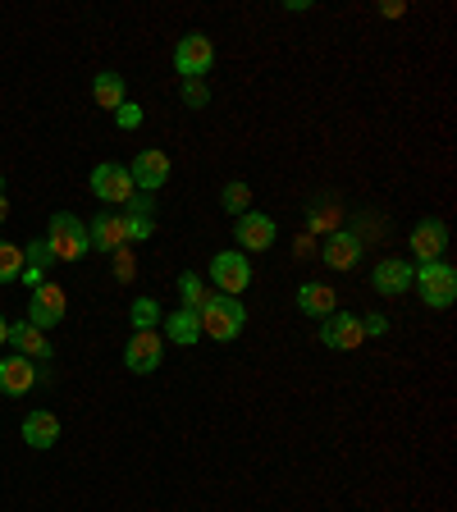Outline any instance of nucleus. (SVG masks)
Listing matches in <instances>:
<instances>
[{"instance_id":"nucleus-10","label":"nucleus","mask_w":457,"mask_h":512,"mask_svg":"<svg viewBox=\"0 0 457 512\" xmlns=\"http://www.w3.org/2000/svg\"><path fill=\"white\" fill-rule=\"evenodd\" d=\"M128 174H133V188H138V192H151V197H156V192L170 183L174 165H170V156H165V151L151 147V151H138V160L128 165Z\"/></svg>"},{"instance_id":"nucleus-5","label":"nucleus","mask_w":457,"mask_h":512,"mask_svg":"<svg viewBox=\"0 0 457 512\" xmlns=\"http://www.w3.org/2000/svg\"><path fill=\"white\" fill-rule=\"evenodd\" d=\"M211 284L220 288L224 298H238V293H247V288H252V261H247V252L229 247V252L211 256Z\"/></svg>"},{"instance_id":"nucleus-19","label":"nucleus","mask_w":457,"mask_h":512,"mask_svg":"<svg viewBox=\"0 0 457 512\" xmlns=\"http://www.w3.org/2000/svg\"><path fill=\"white\" fill-rule=\"evenodd\" d=\"M298 311L311 320H325L339 311V293H334L330 284H316V279H307V284L298 288Z\"/></svg>"},{"instance_id":"nucleus-11","label":"nucleus","mask_w":457,"mask_h":512,"mask_svg":"<svg viewBox=\"0 0 457 512\" xmlns=\"http://www.w3.org/2000/svg\"><path fill=\"white\" fill-rule=\"evenodd\" d=\"M320 343L334 352H352V348H362L366 334H362V320L352 316V311H334V316L320 320Z\"/></svg>"},{"instance_id":"nucleus-17","label":"nucleus","mask_w":457,"mask_h":512,"mask_svg":"<svg viewBox=\"0 0 457 512\" xmlns=\"http://www.w3.org/2000/svg\"><path fill=\"white\" fill-rule=\"evenodd\" d=\"M325 266L330 270H352L357 266V256H362V238L352 234V229H330V238H325Z\"/></svg>"},{"instance_id":"nucleus-6","label":"nucleus","mask_w":457,"mask_h":512,"mask_svg":"<svg viewBox=\"0 0 457 512\" xmlns=\"http://www.w3.org/2000/svg\"><path fill=\"white\" fill-rule=\"evenodd\" d=\"M215 64V42L206 37V32H188V37H179V46H174V69L183 74V83L188 78H206Z\"/></svg>"},{"instance_id":"nucleus-9","label":"nucleus","mask_w":457,"mask_h":512,"mask_svg":"<svg viewBox=\"0 0 457 512\" xmlns=\"http://www.w3.org/2000/svg\"><path fill=\"white\" fill-rule=\"evenodd\" d=\"M64 311H69V298H64V288L60 284H42V288H32V298H28V325H37V330H55L64 320Z\"/></svg>"},{"instance_id":"nucleus-24","label":"nucleus","mask_w":457,"mask_h":512,"mask_svg":"<svg viewBox=\"0 0 457 512\" xmlns=\"http://www.w3.org/2000/svg\"><path fill=\"white\" fill-rule=\"evenodd\" d=\"M179 298H183L188 311H202V302L211 298V293H206V279L197 275V270H183L179 275Z\"/></svg>"},{"instance_id":"nucleus-8","label":"nucleus","mask_w":457,"mask_h":512,"mask_svg":"<svg viewBox=\"0 0 457 512\" xmlns=\"http://www.w3.org/2000/svg\"><path fill=\"white\" fill-rule=\"evenodd\" d=\"M279 238V224L270 220L266 211H247L234 220V243L238 252H270Z\"/></svg>"},{"instance_id":"nucleus-36","label":"nucleus","mask_w":457,"mask_h":512,"mask_svg":"<svg viewBox=\"0 0 457 512\" xmlns=\"http://www.w3.org/2000/svg\"><path fill=\"white\" fill-rule=\"evenodd\" d=\"M0 197H5V179H0Z\"/></svg>"},{"instance_id":"nucleus-35","label":"nucleus","mask_w":457,"mask_h":512,"mask_svg":"<svg viewBox=\"0 0 457 512\" xmlns=\"http://www.w3.org/2000/svg\"><path fill=\"white\" fill-rule=\"evenodd\" d=\"M10 220V202H5V197H0V224Z\"/></svg>"},{"instance_id":"nucleus-15","label":"nucleus","mask_w":457,"mask_h":512,"mask_svg":"<svg viewBox=\"0 0 457 512\" xmlns=\"http://www.w3.org/2000/svg\"><path fill=\"white\" fill-rule=\"evenodd\" d=\"M23 444L37 448V453H46V448H55V439H60V416L46 412V407H37V412L23 416V426H19Z\"/></svg>"},{"instance_id":"nucleus-29","label":"nucleus","mask_w":457,"mask_h":512,"mask_svg":"<svg viewBox=\"0 0 457 512\" xmlns=\"http://www.w3.org/2000/svg\"><path fill=\"white\" fill-rule=\"evenodd\" d=\"M142 119H147V115H142V106H138V101H124V106L115 110V124H119V128H138Z\"/></svg>"},{"instance_id":"nucleus-2","label":"nucleus","mask_w":457,"mask_h":512,"mask_svg":"<svg viewBox=\"0 0 457 512\" xmlns=\"http://www.w3.org/2000/svg\"><path fill=\"white\" fill-rule=\"evenodd\" d=\"M412 288L421 293V302H426L430 311H448L457 298V270L448 266V261H426V266H416Z\"/></svg>"},{"instance_id":"nucleus-4","label":"nucleus","mask_w":457,"mask_h":512,"mask_svg":"<svg viewBox=\"0 0 457 512\" xmlns=\"http://www.w3.org/2000/svg\"><path fill=\"white\" fill-rule=\"evenodd\" d=\"M87 188H92L96 202L106 206H124L128 197H133V174H128V165H119V160H101L92 174H87Z\"/></svg>"},{"instance_id":"nucleus-16","label":"nucleus","mask_w":457,"mask_h":512,"mask_svg":"<svg viewBox=\"0 0 457 512\" xmlns=\"http://www.w3.org/2000/svg\"><path fill=\"white\" fill-rule=\"evenodd\" d=\"M10 343L19 357H28V362H51L55 357V343L46 339L37 325H28V320H19V325H10Z\"/></svg>"},{"instance_id":"nucleus-34","label":"nucleus","mask_w":457,"mask_h":512,"mask_svg":"<svg viewBox=\"0 0 457 512\" xmlns=\"http://www.w3.org/2000/svg\"><path fill=\"white\" fill-rule=\"evenodd\" d=\"M0 343H10V320L0 316Z\"/></svg>"},{"instance_id":"nucleus-33","label":"nucleus","mask_w":457,"mask_h":512,"mask_svg":"<svg viewBox=\"0 0 457 512\" xmlns=\"http://www.w3.org/2000/svg\"><path fill=\"white\" fill-rule=\"evenodd\" d=\"M115 256H119V261H115V275L119 279H133V252H128V247H119Z\"/></svg>"},{"instance_id":"nucleus-22","label":"nucleus","mask_w":457,"mask_h":512,"mask_svg":"<svg viewBox=\"0 0 457 512\" xmlns=\"http://www.w3.org/2000/svg\"><path fill=\"white\" fill-rule=\"evenodd\" d=\"M160 302L156 298H133L128 302V320H133V330H160Z\"/></svg>"},{"instance_id":"nucleus-14","label":"nucleus","mask_w":457,"mask_h":512,"mask_svg":"<svg viewBox=\"0 0 457 512\" xmlns=\"http://www.w3.org/2000/svg\"><path fill=\"white\" fill-rule=\"evenodd\" d=\"M87 243L101 247V252H110V256H115L119 247H128V224H124V215H119V211L92 215V224H87Z\"/></svg>"},{"instance_id":"nucleus-7","label":"nucleus","mask_w":457,"mask_h":512,"mask_svg":"<svg viewBox=\"0 0 457 512\" xmlns=\"http://www.w3.org/2000/svg\"><path fill=\"white\" fill-rule=\"evenodd\" d=\"M160 362H165V339H160V330H133V339L124 343V366L133 375H151L160 371Z\"/></svg>"},{"instance_id":"nucleus-28","label":"nucleus","mask_w":457,"mask_h":512,"mask_svg":"<svg viewBox=\"0 0 457 512\" xmlns=\"http://www.w3.org/2000/svg\"><path fill=\"white\" fill-rule=\"evenodd\" d=\"M124 224H128V243H147V238L156 234V220H151V215H124Z\"/></svg>"},{"instance_id":"nucleus-1","label":"nucleus","mask_w":457,"mask_h":512,"mask_svg":"<svg viewBox=\"0 0 457 512\" xmlns=\"http://www.w3.org/2000/svg\"><path fill=\"white\" fill-rule=\"evenodd\" d=\"M197 320H202V339L234 343L238 334H243V325H247V307H243V298H224V293H211V298L202 302V311H197Z\"/></svg>"},{"instance_id":"nucleus-25","label":"nucleus","mask_w":457,"mask_h":512,"mask_svg":"<svg viewBox=\"0 0 457 512\" xmlns=\"http://www.w3.org/2000/svg\"><path fill=\"white\" fill-rule=\"evenodd\" d=\"M19 275H23V247L0 238V284H14Z\"/></svg>"},{"instance_id":"nucleus-32","label":"nucleus","mask_w":457,"mask_h":512,"mask_svg":"<svg viewBox=\"0 0 457 512\" xmlns=\"http://www.w3.org/2000/svg\"><path fill=\"white\" fill-rule=\"evenodd\" d=\"M19 284H23V288H28V293H32V288H42V284H46V270H37V266H23Z\"/></svg>"},{"instance_id":"nucleus-27","label":"nucleus","mask_w":457,"mask_h":512,"mask_svg":"<svg viewBox=\"0 0 457 512\" xmlns=\"http://www.w3.org/2000/svg\"><path fill=\"white\" fill-rule=\"evenodd\" d=\"M23 266H37V270H51L55 266V256H51V247H46V238H37V243L23 247Z\"/></svg>"},{"instance_id":"nucleus-18","label":"nucleus","mask_w":457,"mask_h":512,"mask_svg":"<svg viewBox=\"0 0 457 512\" xmlns=\"http://www.w3.org/2000/svg\"><path fill=\"white\" fill-rule=\"evenodd\" d=\"M160 339L179 343V348H192V343H202V320H197V311L179 307V311H170V316H160Z\"/></svg>"},{"instance_id":"nucleus-13","label":"nucleus","mask_w":457,"mask_h":512,"mask_svg":"<svg viewBox=\"0 0 457 512\" xmlns=\"http://www.w3.org/2000/svg\"><path fill=\"white\" fill-rule=\"evenodd\" d=\"M412 256L426 266V261H444V252H448V224L444 220H416V229H412Z\"/></svg>"},{"instance_id":"nucleus-31","label":"nucleus","mask_w":457,"mask_h":512,"mask_svg":"<svg viewBox=\"0 0 457 512\" xmlns=\"http://www.w3.org/2000/svg\"><path fill=\"white\" fill-rule=\"evenodd\" d=\"M362 334L366 339H380V334H389V320L380 311H371V316H362Z\"/></svg>"},{"instance_id":"nucleus-12","label":"nucleus","mask_w":457,"mask_h":512,"mask_svg":"<svg viewBox=\"0 0 457 512\" xmlns=\"http://www.w3.org/2000/svg\"><path fill=\"white\" fill-rule=\"evenodd\" d=\"M412 275H416L412 261H403V256H384L380 266L371 270V288L380 293V298H398V293L412 288Z\"/></svg>"},{"instance_id":"nucleus-23","label":"nucleus","mask_w":457,"mask_h":512,"mask_svg":"<svg viewBox=\"0 0 457 512\" xmlns=\"http://www.w3.org/2000/svg\"><path fill=\"white\" fill-rule=\"evenodd\" d=\"M220 206H224V211H229V215H234V220H238V215H247V211H252V188H247L243 179L224 183V192H220Z\"/></svg>"},{"instance_id":"nucleus-26","label":"nucleus","mask_w":457,"mask_h":512,"mask_svg":"<svg viewBox=\"0 0 457 512\" xmlns=\"http://www.w3.org/2000/svg\"><path fill=\"white\" fill-rule=\"evenodd\" d=\"M183 106H188V110H206V106H211V87H206V78H188V83H183Z\"/></svg>"},{"instance_id":"nucleus-20","label":"nucleus","mask_w":457,"mask_h":512,"mask_svg":"<svg viewBox=\"0 0 457 512\" xmlns=\"http://www.w3.org/2000/svg\"><path fill=\"white\" fill-rule=\"evenodd\" d=\"M32 384H37V366L28 362V357H5L0 362V394H10V398H19V394H28Z\"/></svg>"},{"instance_id":"nucleus-21","label":"nucleus","mask_w":457,"mask_h":512,"mask_svg":"<svg viewBox=\"0 0 457 512\" xmlns=\"http://www.w3.org/2000/svg\"><path fill=\"white\" fill-rule=\"evenodd\" d=\"M92 101L101 110H119L128 101V87H124V74H115V69H101V74L92 78Z\"/></svg>"},{"instance_id":"nucleus-30","label":"nucleus","mask_w":457,"mask_h":512,"mask_svg":"<svg viewBox=\"0 0 457 512\" xmlns=\"http://www.w3.org/2000/svg\"><path fill=\"white\" fill-rule=\"evenodd\" d=\"M124 206H128L124 215H156V197H151V192H133Z\"/></svg>"},{"instance_id":"nucleus-3","label":"nucleus","mask_w":457,"mask_h":512,"mask_svg":"<svg viewBox=\"0 0 457 512\" xmlns=\"http://www.w3.org/2000/svg\"><path fill=\"white\" fill-rule=\"evenodd\" d=\"M46 247H51L55 261H83V256L92 252V243H87V224L69 211H55L51 229H46Z\"/></svg>"}]
</instances>
